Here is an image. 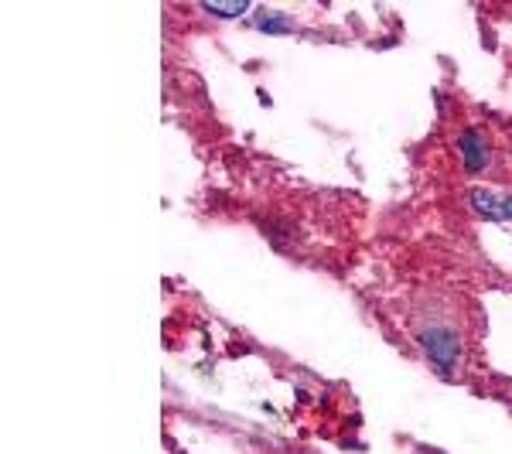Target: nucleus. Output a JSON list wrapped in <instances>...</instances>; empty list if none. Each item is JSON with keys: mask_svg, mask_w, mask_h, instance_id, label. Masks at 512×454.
Segmentation results:
<instances>
[{"mask_svg": "<svg viewBox=\"0 0 512 454\" xmlns=\"http://www.w3.org/2000/svg\"><path fill=\"white\" fill-rule=\"evenodd\" d=\"M260 24H267V31H284L287 21L280 14H270V11H260Z\"/></svg>", "mask_w": 512, "mask_h": 454, "instance_id": "nucleus-4", "label": "nucleus"}, {"mask_svg": "<svg viewBox=\"0 0 512 454\" xmlns=\"http://www.w3.org/2000/svg\"><path fill=\"white\" fill-rule=\"evenodd\" d=\"M424 349L441 373H451L454 359H458V338H454L448 328H431V332L424 335Z\"/></svg>", "mask_w": 512, "mask_h": 454, "instance_id": "nucleus-1", "label": "nucleus"}, {"mask_svg": "<svg viewBox=\"0 0 512 454\" xmlns=\"http://www.w3.org/2000/svg\"><path fill=\"white\" fill-rule=\"evenodd\" d=\"M472 205L478 209V216H485V219H495V222L512 219V195L478 188V192H472Z\"/></svg>", "mask_w": 512, "mask_h": 454, "instance_id": "nucleus-2", "label": "nucleus"}, {"mask_svg": "<svg viewBox=\"0 0 512 454\" xmlns=\"http://www.w3.org/2000/svg\"><path fill=\"white\" fill-rule=\"evenodd\" d=\"M458 147H461V158H465V168L468 171H482L485 164H489V144H485V137L475 134V130L461 134Z\"/></svg>", "mask_w": 512, "mask_h": 454, "instance_id": "nucleus-3", "label": "nucleus"}]
</instances>
